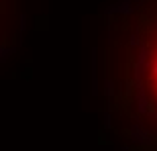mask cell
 <instances>
[{"mask_svg":"<svg viewBox=\"0 0 157 151\" xmlns=\"http://www.w3.org/2000/svg\"><path fill=\"white\" fill-rule=\"evenodd\" d=\"M153 72H155V76H157V65H155V68H153Z\"/></svg>","mask_w":157,"mask_h":151,"instance_id":"cell-1","label":"cell"}]
</instances>
